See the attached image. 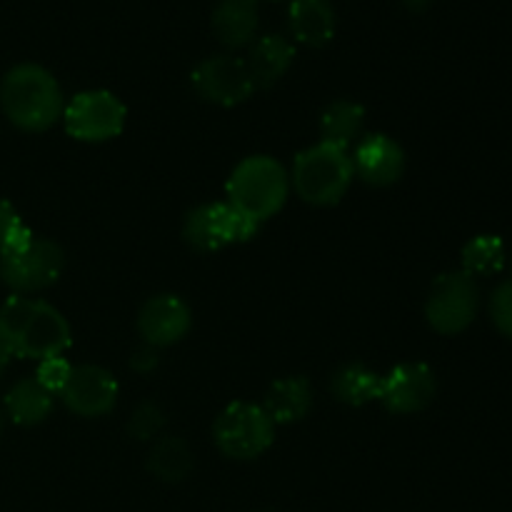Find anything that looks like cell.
I'll list each match as a JSON object with an SVG mask.
<instances>
[{"label":"cell","mask_w":512,"mask_h":512,"mask_svg":"<svg viewBox=\"0 0 512 512\" xmlns=\"http://www.w3.org/2000/svg\"><path fill=\"white\" fill-rule=\"evenodd\" d=\"M0 108L15 128L43 133L63 118V88L43 65L20 63L0 80Z\"/></svg>","instance_id":"6da1fadb"},{"label":"cell","mask_w":512,"mask_h":512,"mask_svg":"<svg viewBox=\"0 0 512 512\" xmlns=\"http://www.w3.org/2000/svg\"><path fill=\"white\" fill-rule=\"evenodd\" d=\"M225 190L233 208L263 225L265 220L280 213L288 200L290 175L270 155H250L235 165Z\"/></svg>","instance_id":"7a4b0ae2"},{"label":"cell","mask_w":512,"mask_h":512,"mask_svg":"<svg viewBox=\"0 0 512 512\" xmlns=\"http://www.w3.org/2000/svg\"><path fill=\"white\" fill-rule=\"evenodd\" d=\"M353 178V158L348 150L315 143L295 155L290 188L310 205H335L345 198Z\"/></svg>","instance_id":"3957f363"},{"label":"cell","mask_w":512,"mask_h":512,"mask_svg":"<svg viewBox=\"0 0 512 512\" xmlns=\"http://www.w3.org/2000/svg\"><path fill=\"white\" fill-rule=\"evenodd\" d=\"M215 445L225 458L255 460L273 445L275 423L255 403H230L213 428Z\"/></svg>","instance_id":"277c9868"},{"label":"cell","mask_w":512,"mask_h":512,"mask_svg":"<svg viewBox=\"0 0 512 512\" xmlns=\"http://www.w3.org/2000/svg\"><path fill=\"white\" fill-rule=\"evenodd\" d=\"M260 230V223L240 213L238 208L225 203H203L185 215L183 238L185 243L200 253L228 248L235 243H248Z\"/></svg>","instance_id":"5b68a950"},{"label":"cell","mask_w":512,"mask_h":512,"mask_svg":"<svg viewBox=\"0 0 512 512\" xmlns=\"http://www.w3.org/2000/svg\"><path fill=\"white\" fill-rule=\"evenodd\" d=\"M480 308V290L465 270L440 275L425 300L428 325L440 335H458L475 320Z\"/></svg>","instance_id":"8992f818"},{"label":"cell","mask_w":512,"mask_h":512,"mask_svg":"<svg viewBox=\"0 0 512 512\" xmlns=\"http://www.w3.org/2000/svg\"><path fill=\"white\" fill-rule=\"evenodd\" d=\"M125 110L123 100L110 90H83L73 95L63 108V125L70 138L83 143H105L123 133Z\"/></svg>","instance_id":"52a82bcc"},{"label":"cell","mask_w":512,"mask_h":512,"mask_svg":"<svg viewBox=\"0 0 512 512\" xmlns=\"http://www.w3.org/2000/svg\"><path fill=\"white\" fill-rule=\"evenodd\" d=\"M65 268V253L48 238H33L28 248L0 255V280L13 295L38 293L58 283Z\"/></svg>","instance_id":"ba28073f"},{"label":"cell","mask_w":512,"mask_h":512,"mask_svg":"<svg viewBox=\"0 0 512 512\" xmlns=\"http://www.w3.org/2000/svg\"><path fill=\"white\" fill-rule=\"evenodd\" d=\"M190 83L205 103L223 105V108L245 103L255 90L245 60L228 53L210 55L203 63L195 65V70L190 73Z\"/></svg>","instance_id":"9c48e42d"},{"label":"cell","mask_w":512,"mask_h":512,"mask_svg":"<svg viewBox=\"0 0 512 512\" xmlns=\"http://www.w3.org/2000/svg\"><path fill=\"white\" fill-rule=\"evenodd\" d=\"M70 343V325L63 313L45 300H33L10 353L18 358L45 360L63 355Z\"/></svg>","instance_id":"30bf717a"},{"label":"cell","mask_w":512,"mask_h":512,"mask_svg":"<svg viewBox=\"0 0 512 512\" xmlns=\"http://www.w3.org/2000/svg\"><path fill=\"white\" fill-rule=\"evenodd\" d=\"M118 380L100 365H78L70 370L65 388L60 390L65 408L80 418H100L108 415L118 403Z\"/></svg>","instance_id":"8fae6325"},{"label":"cell","mask_w":512,"mask_h":512,"mask_svg":"<svg viewBox=\"0 0 512 512\" xmlns=\"http://www.w3.org/2000/svg\"><path fill=\"white\" fill-rule=\"evenodd\" d=\"M438 393L435 373L425 363H400L383 375L380 403L395 415H413L428 408Z\"/></svg>","instance_id":"7c38bea8"},{"label":"cell","mask_w":512,"mask_h":512,"mask_svg":"<svg viewBox=\"0 0 512 512\" xmlns=\"http://www.w3.org/2000/svg\"><path fill=\"white\" fill-rule=\"evenodd\" d=\"M193 325V310L180 295L163 293L153 295L143 303L138 313L140 338L150 348H168L180 343L190 333Z\"/></svg>","instance_id":"4fadbf2b"},{"label":"cell","mask_w":512,"mask_h":512,"mask_svg":"<svg viewBox=\"0 0 512 512\" xmlns=\"http://www.w3.org/2000/svg\"><path fill=\"white\" fill-rule=\"evenodd\" d=\"M350 158H353L355 175L373 188L395 185L405 173V150L400 148L398 140L385 133L360 138Z\"/></svg>","instance_id":"5bb4252c"},{"label":"cell","mask_w":512,"mask_h":512,"mask_svg":"<svg viewBox=\"0 0 512 512\" xmlns=\"http://www.w3.org/2000/svg\"><path fill=\"white\" fill-rule=\"evenodd\" d=\"M245 65L253 78L255 88H273L280 78L290 70L295 60V45L290 43L285 35L268 33L263 38H255L248 45V55H245Z\"/></svg>","instance_id":"9a60e30c"},{"label":"cell","mask_w":512,"mask_h":512,"mask_svg":"<svg viewBox=\"0 0 512 512\" xmlns=\"http://www.w3.org/2000/svg\"><path fill=\"white\" fill-rule=\"evenodd\" d=\"M288 28L298 43L323 48L333 40L338 18L330 0H290Z\"/></svg>","instance_id":"2e32d148"},{"label":"cell","mask_w":512,"mask_h":512,"mask_svg":"<svg viewBox=\"0 0 512 512\" xmlns=\"http://www.w3.org/2000/svg\"><path fill=\"white\" fill-rule=\"evenodd\" d=\"M213 33L225 48H248L258 33V0H220L213 10Z\"/></svg>","instance_id":"e0dca14e"},{"label":"cell","mask_w":512,"mask_h":512,"mask_svg":"<svg viewBox=\"0 0 512 512\" xmlns=\"http://www.w3.org/2000/svg\"><path fill=\"white\" fill-rule=\"evenodd\" d=\"M260 408L265 410L275 425L298 423L313 408V390L305 378H283L273 383L265 393V400Z\"/></svg>","instance_id":"ac0fdd59"},{"label":"cell","mask_w":512,"mask_h":512,"mask_svg":"<svg viewBox=\"0 0 512 512\" xmlns=\"http://www.w3.org/2000/svg\"><path fill=\"white\" fill-rule=\"evenodd\" d=\"M5 413L15 425L33 428L53 413V393H48L35 378L18 380L5 395Z\"/></svg>","instance_id":"d6986e66"},{"label":"cell","mask_w":512,"mask_h":512,"mask_svg":"<svg viewBox=\"0 0 512 512\" xmlns=\"http://www.w3.org/2000/svg\"><path fill=\"white\" fill-rule=\"evenodd\" d=\"M365 125V108L353 100H335L325 108L320 118V143L335 145L348 150L355 140H360Z\"/></svg>","instance_id":"ffe728a7"},{"label":"cell","mask_w":512,"mask_h":512,"mask_svg":"<svg viewBox=\"0 0 512 512\" xmlns=\"http://www.w3.org/2000/svg\"><path fill=\"white\" fill-rule=\"evenodd\" d=\"M380 383H383V375L370 370L368 365L348 363L335 370L333 380H330V390H333L340 403L360 408V405H368L380 398Z\"/></svg>","instance_id":"44dd1931"},{"label":"cell","mask_w":512,"mask_h":512,"mask_svg":"<svg viewBox=\"0 0 512 512\" xmlns=\"http://www.w3.org/2000/svg\"><path fill=\"white\" fill-rule=\"evenodd\" d=\"M145 465L163 483H180L193 470V455L183 438H160L150 450Z\"/></svg>","instance_id":"7402d4cb"},{"label":"cell","mask_w":512,"mask_h":512,"mask_svg":"<svg viewBox=\"0 0 512 512\" xmlns=\"http://www.w3.org/2000/svg\"><path fill=\"white\" fill-rule=\"evenodd\" d=\"M505 265V243L498 235H475L463 248V270L473 278L495 275Z\"/></svg>","instance_id":"603a6c76"},{"label":"cell","mask_w":512,"mask_h":512,"mask_svg":"<svg viewBox=\"0 0 512 512\" xmlns=\"http://www.w3.org/2000/svg\"><path fill=\"white\" fill-rule=\"evenodd\" d=\"M33 230L20 220L18 210L0 198V255L18 253L33 243Z\"/></svg>","instance_id":"cb8c5ba5"},{"label":"cell","mask_w":512,"mask_h":512,"mask_svg":"<svg viewBox=\"0 0 512 512\" xmlns=\"http://www.w3.org/2000/svg\"><path fill=\"white\" fill-rule=\"evenodd\" d=\"M165 428V413L155 403H140L133 410L128 423V433L138 440H155Z\"/></svg>","instance_id":"d4e9b609"},{"label":"cell","mask_w":512,"mask_h":512,"mask_svg":"<svg viewBox=\"0 0 512 512\" xmlns=\"http://www.w3.org/2000/svg\"><path fill=\"white\" fill-rule=\"evenodd\" d=\"M70 370H73V365L68 363V360L63 358V355H55V358H45L38 363V370H35L33 378L38 380L40 385H43L48 393H58L65 388V383H68L70 378Z\"/></svg>","instance_id":"484cf974"},{"label":"cell","mask_w":512,"mask_h":512,"mask_svg":"<svg viewBox=\"0 0 512 512\" xmlns=\"http://www.w3.org/2000/svg\"><path fill=\"white\" fill-rule=\"evenodd\" d=\"M490 318L500 335L512 340V278L503 280L490 295Z\"/></svg>","instance_id":"4316f807"},{"label":"cell","mask_w":512,"mask_h":512,"mask_svg":"<svg viewBox=\"0 0 512 512\" xmlns=\"http://www.w3.org/2000/svg\"><path fill=\"white\" fill-rule=\"evenodd\" d=\"M155 365H158V355H155V348H150V345L140 348L133 355V360H130V368L138 370V373H150V370H155Z\"/></svg>","instance_id":"83f0119b"},{"label":"cell","mask_w":512,"mask_h":512,"mask_svg":"<svg viewBox=\"0 0 512 512\" xmlns=\"http://www.w3.org/2000/svg\"><path fill=\"white\" fill-rule=\"evenodd\" d=\"M400 3L408 10H413V13H423V10H428L435 0H400Z\"/></svg>","instance_id":"f1b7e54d"},{"label":"cell","mask_w":512,"mask_h":512,"mask_svg":"<svg viewBox=\"0 0 512 512\" xmlns=\"http://www.w3.org/2000/svg\"><path fill=\"white\" fill-rule=\"evenodd\" d=\"M10 358H13V355H10L8 350H5L3 345H0V378H3V375H5V370H8V363H10Z\"/></svg>","instance_id":"f546056e"},{"label":"cell","mask_w":512,"mask_h":512,"mask_svg":"<svg viewBox=\"0 0 512 512\" xmlns=\"http://www.w3.org/2000/svg\"><path fill=\"white\" fill-rule=\"evenodd\" d=\"M3 425H5V418H3V410H0V435H3Z\"/></svg>","instance_id":"4dcf8cb0"}]
</instances>
